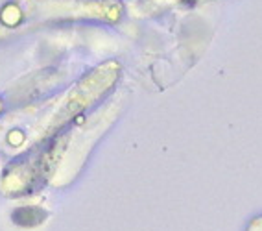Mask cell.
<instances>
[{
  "mask_svg": "<svg viewBox=\"0 0 262 231\" xmlns=\"http://www.w3.org/2000/svg\"><path fill=\"white\" fill-rule=\"evenodd\" d=\"M120 15L118 2L94 0H0V23L15 24L23 20H45L57 17H93L115 20Z\"/></svg>",
  "mask_w": 262,
  "mask_h": 231,
  "instance_id": "cell-1",
  "label": "cell"
},
{
  "mask_svg": "<svg viewBox=\"0 0 262 231\" xmlns=\"http://www.w3.org/2000/svg\"><path fill=\"white\" fill-rule=\"evenodd\" d=\"M183 4H187V6H194L198 2V0H181Z\"/></svg>",
  "mask_w": 262,
  "mask_h": 231,
  "instance_id": "cell-2",
  "label": "cell"
},
{
  "mask_svg": "<svg viewBox=\"0 0 262 231\" xmlns=\"http://www.w3.org/2000/svg\"><path fill=\"white\" fill-rule=\"evenodd\" d=\"M260 222H262V220H260Z\"/></svg>",
  "mask_w": 262,
  "mask_h": 231,
  "instance_id": "cell-3",
  "label": "cell"
}]
</instances>
